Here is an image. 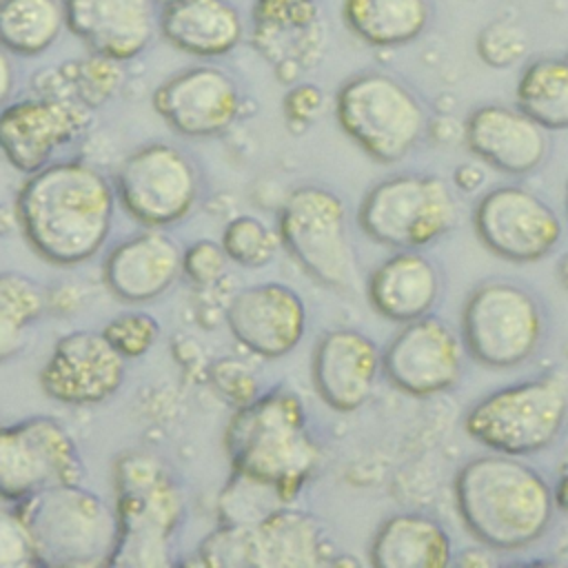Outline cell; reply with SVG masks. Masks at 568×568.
<instances>
[{"label":"cell","instance_id":"6da1fadb","mask_svg":"<svg viewBox=\"0 0 568 568\" xmlns=\"http://www.w3.org/2000/svg\"><path fill=\"white\" fill-rule=\"evenodd\" d=\"M18 220L31 248L47 262H84L111 231V184L84 162L47 164L20 189Z\"/></svg>","mask_w":568,"mask_h":568},{"label":"cell","instance_id":"7a4b0ae2","mask_svg":"<svg viewBox=\"0 0 568 568\" xmlns=\"http://www.w3.org/2000/svg\"><path fill=\"white\" fill-rule=\"evenodd\" d=\"M455 504L466 530L493 550H521L555 517V495L539 470L515 455L468 459L455 475Z\"/></svg>","mask_w":568,"mask_h":568},{"label":"cell","instance_id":"3957f363","mask_svg":"<svg viewBox=\"0 0 568 568\" xmlns=\"http://www.w3.org/2000/svg\"><path fill=\"white\" fill-rule=\"evenodd\" d=\"M224 442L235 475L273 488L282 501L300 493L320 462L302 404L286 390H271L244 404L231 419Z\"/></svg>","mask_w":568,"mask_h":568},{"label":"cell","instance_id":"277c9868","mask_svg":"<svg viewBox=\"0 0 568 568\" xmlns=\"http://www.w3.org/2000/svg\"><path fill=\"white\" fill-rule=\"evenodd\" d=\"M38 566L95 568L113 564L118 515L95 493L73 484L42 488L18 501Z\"/></svg>","mask_w":568,"mask_h":568},{"label":"cell","instance_id":"5b68a950","mask_svg":"<svg viewBox=\"0 0 568 568\" xmlns=\"http://www.w3.org/2000/svg\"><path fill=\"white\" fill-rule=\"evenodd\" d=\"M118 566H166L169 539L182 517V497L162 462L149 453H124L115 462Z\"/></svg>","mask_w":568,"mask_h":568},{"label":"cell","instance_id":"8992f818","mask_svg":"<svg viewBox=\"0 0 568 568\" xmlns=\"http://www.w3.org/2000/svg\"><path fill=\"white\" fill-rule=\"evenodd\" d=\"M335 115L342 131L382 164L406 158L428 126V113L419 98L382 71L348 78L337 91Z\"/></svg>","mask_w":568,"mask_h":568},{"label":"cell","instance_id":"52a82bcc","mask_svg":"<svg viewBox=\"0 0 568 568\" xmlns=\"http://www.w3.org/2000/svg\"><path fill=\"white\" fill-rule=\"evenodd\" d=\"M566 422V386L555 377H537L508 384L475 402L464 428L481 446L519 457L548 448Z\"/></svg>","mask_w":568,"mask_h":568},{"label":"cell","instance_id":"ba28073f","mask_svg":"<svg viewBox=\"0 0 568 568\" xmlns=\"http://www.w3.org/2000/svg\"><path fill=\"white\" fill-rule=\"evenodd\" d=\"M546 333V315L537 295L506 277L479 282L462 308L466 353L490 368H510L530 359Z\"/></svg>","mask_w":568,"mask_h":568},{"label":"cell","instance_id":"9c48e42d","mask_svg":"<svg viewBox=\"0 0 568 568\" xmlns=\"http://www.w3.org/2000/svg\"><path fill=\"white\" fill-rule=\"evenodd\" d=\"M362 231L390 248H422L457 220L450 186L430 173H397L377 182L359 204Z\"/></svg>","mask_w":568,"mask_h":568},{"label":"cell","instance_id":"30bf717a","mask_svg":"<svg viewBox=\"0 0 568 568\" xmlns=\"http://www.w3.org/2000/svg\"><path fill=\"white\" fill-rule=\"evenodd\" d=\"M280 240L320 284L337 291L357 280L344 202L328 189H295L280 213Z\"/></svg>","mask_w":568,"mask_h":568},{"label":"cell","instance_id":"8fae6325","mask_svg":"<svg viewBox=\"0 0 568 568\" xmlns=\"http://www.w3.org/2000/svg\"><path fill=\"white\" fill-rule=\"evenodd\" d=\"M197 555L222 568H306L322 561V535L306 513L275 508L255 521H226Z\"/></svg>","mask_w":568,"mask_h":568},{"label":"cell","instance_id":"7c38bea8","mask_svg":"<svg viewBox=\"0 0 568 568\" xmlns=\"http://www.w3.org/2000/svg\"><path fill=\"white\" fill-rule=\"evenodd\" d=\"M82 466L69 430L53 417H29L0 426V499L29 495L80 479Z\"/></svg>","mask_w":568,"mask_h":568},{"label":"cell","instance_id":"4fadbf2b","mask_svg":"<svg viewBox=\"0 0 568 568\" xmlns=\"http://www.w3.org/2000/svg\"><path fill=\"white\" fill-rule=\"evenodd\" d=\"M473 226L490 253L521 264L546 257L564 233L555 209L517 184L486 191L473 209Z\"/></svg>","mask_w":568,"mask_h":568},{"label":"cell","instance_id":"5bb4252c","mask_svg":"<svg viewBox=\"0 0 568 568\" xmlns=\"http://www.w3.org/2000/svg\"><path fill=\"white\" fill-rule=\"evenodd\" d=\"M115 182L126 213L146 226L178 222L197 197V173L191 160L160 142L133 151L122 162Z\"/></svg>","mask_w":568,"mask_h":568},{"label":"cell","instance_id":"9a60e30c","mask_svg":"<svg viewBox=\"0 0 568 568\" xmlns=\"http://www.w3.org/2000/svg\"><path fill=\"white\" fill-rule=\"evenodd\" d=\"M464 342L435 315L406 322L382 351V371L402 393L430 397L450 390L464 373Z\"/></svg>","mask_w":568,"mask_h":568},{"label":"cell","instance_id":"2e32d148","mask_svg":"<svg viewBox=\"0 0 568 568\" xmlns=\"http://www.w3.org/2000/svg\"><path fill=\"white\" fill-rule=\"evenodd\" d=\"M124 362L102 331H73L55 342L40 368V386L62 404H98L120 388Z\"/></svg>","mask_w":568,"mask_h":568},{"label":"cell","instance_id":"e0dca14e","mask_svg":"<svg viewBox=\"0 0 568 568\" xmlns=\"http://www.w3.org/2000/svg\"><path fill=\"white\" fill-rule=\"evenodd\" d=\"M153 106L173 131L189 138H206L226 131L235 122L240 91L224 71L191 67L155 89Z\"/></svg>","mask_w":568,"mask_h":568},{"label":"cell","instance_id":"ac0fdd59","mask_svg":"<svg viewBox=\"0 0 568 568\" xmlns=\"http://www.w3.org/2000/svg\"><path fill=\"white\" fill-rule=\"evenodd\" d=\"M87 120L84 106L69 100L16 102L0 111V151L18 171L36 173L87 126Z\"/></svg>","mask_w":568,"mask_h":568},{"label":"cell","instance_id":"d6986e66","mask_svg":"<svg viewBox=\"0 0 568 568\" xmlns=\"http://www.w3.org/2000/svg\"><path fill=\"white\" fill-rule=\"evenodd\" d=\"M226 324L248 351L262 357H282L300 344L306 328V308L293 288L264 282L231 297Z\"/></svg>","mask_w":568,"mask_h":568},{"label":"cell","instance_id":"ffe728a7","mask_svg":"<svg viewBox=\"0 0 568 568\" xmlns=\"http://www.w3.org/2000/svg\"><path fill=\"white\" fill-rule=\"evenodd\" d=\"M311 371L324 404L339 413H353L373 393L382 371V353L368 335L353 328H335L317 339Z\"/></svg>","mask_w":568,"mask_h":568},{"label":"cell","instance_id":"44dd1931","mask_svg":"<svg viewBox=\"0 0 568 568\" xmlns=\"http://www.w3.org/2000/svg\"><path fill=\"white\" fill-rule=\"evenodd\" d=\"M464 135L473 155L506 175L532 173L550 149L546 129L519 106L506 104L477 106L466 120Z\"/></svg>","mask_w":568,"mask_h":568},{"label":"cell","instance_id":"7402d4cb","mask_svg":"<svg viewBox=\"0 0 568 568\" xmlns=\"http://www.w3.org/2000/svg\"><path fill=\"white\" fill-rule=\"evenodd\" d=\"M67 27L98 55L129 60L153 36L151 0H67Z\"/></svg>","mask_w":568,"mask_h":568},{"label":"cell","instance_id":"603a6c76","mask_svg":"<svg viewBox=\"0 0 568 568\" xmlns=\"http://www.w3.org/2000/svg\"><path fill=\"white\" fill-rule=\"evenodd\" d=\"M184 251L151 226L118 244L104 262V282L113 295L140 304L164 293L182 273Z\"/></svg>","mask_w":568,"mask_h":568},{"label":"cell","instance_id":"cb8c5ba5","mask_svg":"<svg viewBox=\"0 0 568 568\" xmlns=\"http://www.w3.org/2000/svg\"><path fill=\"white\" fill-rule=\"evenodd\" d=\"M442 291L437 264L417 248L386 257L368 277L371 306L388 322L406 324L428 315Z\"/></svg>","mask_w":568,"mask_h":568},{"label":"cell","instance_id":"d4e9b609","mask_svg":"<svg viewBox=\"0 0 568 568\" xmlns=\"http://www.w3.org/2000/svg\"><path fill=\"white\" fill-rule=\"evenodd\" d=\"M160 31L189 55L215 58L240 42L242 20L229 0H166Z\"/></svg>","mask_w":568,"mask_h":568},{"label":"cell","instance_id":"484cf974","mask_svg":"<svg viewBox=\"0 0 568 568\" xmlns=\"http://www.w3.org/2000/svg\"><path fill=\"white\" fill-rule=\"evenodd\" d=\"M453 544L446 528L424 513H397L384 519L371 541L377 568H446Z\"/></svg>","mask_w":568,"mask_h":568},{"label":"cell","instance_id":"4316f807","mask_svg":"<svg viewBox=\"0 0 568 568\" xmlns=\"http://www.w3.org/2000/svg\"><path fill=\"white\" fill-rule=\"evenodd\" d=\"M344 22L373 47H399L422 36L428 24V0H344Z\"/></svg>","mask_w":568,"mask_h":568},{"label":"cell","instance_id":"83f0119b","mask_svg":"<svg viewBox=\"0 0 568 568\" xmlns=\"http://www.w3.org/2000/svg\"><path fill=\"white\" fill-rule=\"evenodd\" d=\"M517 106L546 131L568 129V60L544 55L517 80Z\"/></svg>","mask_w":568,"mask_h":568},{"label":"cell","instance_id":"f1b7e54d","mask_svg":"<svg viewBox=\"0 0 568 568\" xmlns=\"http://www.w3.org/2000/svg\"><path fill=\"white\" fill-rule=\"evenodd\" d=\"M58 0H0V47L16 55L49 49L64 24Z\"/></svg>","mask_w":568,"mask_h":568},{"label":"cell","instance_id":"f546056e","mask_svg":"<svg viewBox=\"0 0 568 568\" xmlns=\"http://www.w3.org/2000/svg\"><path fill=\"white\" fill-rule=\"evenodd\" d=\"M42 308L44 291L33 277L16 271L0 273V362L22 351L27 331Z\"/></svg>","mask_w":568,"mask_h":568},{"label":"cell","instance_id":"4dcf8cb0","mask_svg":"<svg viewBox=\"0 0 568 568\" xmlns=\"http://www.w3.org/2000/svg\"><path fill=\"white\" fill-rule=\"evenodd\" d=\"M222 246L229 260L246 268H260L268 264L277 248L275 233L257 217L240 215L231 220L222 235Z\"/></svg>","mask_w":568,"mask_h":568},{"label":"cell","instance_id":"1f68e13d","mask_svg":"<svg viewBox=\"0 0 568 568\" xmlns=\"http://www.w3.org/2000/svg\"><path fill=\"white\" fill-rule=\"evenodd\" d=\"M102 333L124 359H135L142 357L155 344L160 326L155 317L140 311H131L113 317L102 328Z\"/></svg>","mask_w":568,"mask_h":568},{"label":"cell","instance_id":"d6a6232c","mask_svg":"<svg viewBox=\"0 0 568 568\" xmlns=\"http://www.w3.org/2000/svg\"><path fill=\"white\" fill-rule=\"evenodd\" d=\"M38 566L29 528L18 510L0 508V568Z\"/></svg>","mask_w":568,"mask_h":568},{"label":"cell","instance_id":"836d02e7","mask_svg":"<svg viewBox=\"0 0 568 568\" xmlns=\"http://www.w3.org/2000/svg\"><path fill=\"white\" fill-rule=\"evenodd\" d=\"M526 47L524 36L506 22H493L486 27L477 40L479 55L490 64V67H508L515 62Z\"/></svg>","mask_w":568,"mask_h":568},{"label":"cell","instance_id":"e575fe53","mask_svg":"<svg viewBox=\"0 0 568 568\" xmlns=\"http://www.w3.org/2000/svg\"><path fill=\"white\" fill-rule=\"evenodd\" d=\"M229 255L222 244L211 240H200L184 251L182 271L195 284H211L226 271Z\"/></svg>","mask_w":568,"mask_h":568},{"label":"cell","instance_id":"d590c367","mask_svg":"<svg viewBox=\"0 0 568 568\" xmlns=\"http://www.w3.org/2000/svg\"><path fill=\"white\" fill-rule=\"evenodd\" d=\"M13 91V64L9 60V51L0 47V106Z\"/></svg>","mask_w":568,"mask_h":568},{"label":"cell","instance_id":"8d00e7d4","mask_svg":"<svg viewBox=\"0 0 568 568\" xmlns=\"http://www.w3.org/2000/svg\"><path fill=\"white\" fill-rule=\"evenodd\" d=\"M557 273H559V282L564 284V288L568 291V253L559 260V268H557Z\"/></svg>","mask_w":568,"mask_h":568},{"label":"cell","instance_id":"74e56055","mask_svg":"<svg viewBox=\"0 0 568 568\" xmlns=\"http://www.w3.org/2000/svg\"><path fill=\"white\" fill-rule=\"evenodd\" d=\"M566 206H568V186H566Z\"/></svg>","mask_w":568,"mask_h":568},{"label":"cell","instance_id":"f35d334b","mask_svg":"<svg viewBox=\"0 0 568 568\" xmlns=\"http://www.w3.org/2000/svg\"><path fill=\"white\" fill-rule=\"evenodd\" d=\"M164 2H166V0H164Z\"/></svg>","mask_w":568,"mask_h":568}]
</instances>
